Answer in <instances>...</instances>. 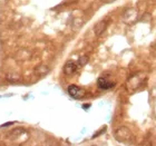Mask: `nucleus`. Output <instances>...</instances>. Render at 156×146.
<instances>
[{"instance_id":"f257e3e1","label":"nucleus","mask_w":156,"mask_h":146,"mask_svg":"<svg viewBox=\"0 0 156 146\" xmlns=\"http://www.w3.org/2000/svg\"><path fill=\"white\" fill-rule=\"evenodd\" d=\"M144 80V77L141 75V74H136V75L130 76L127 82H126V88L130 90V92H133V90L137 89L138 87L142 85V82Z\"/></svg>"},{"instance_id":"f03ea898","label":"nucleus","mask_w":156,"mask_h":146,"mask_svg":"<svg viewBox=\"0 0 156 146\" xmlns=\"http://www.w3.org/2000/svg\"><path fill=\"white\" fill-rule=\"evenodd\" d=\"M114 136L118 142H126L132 138V132L130 131V128L122 126L114 132Z\"/></svg>"},{"instance_id":"7ed1b4c3","label":"nucleus","mask_w":156,"mask_h":146,"mask_svg":"<svg viewBox=\"0 0 156 146\" xmlns=\"http://www.w3.org/2000/svg\"><path fill=\"white\" fill-rule=\"evenodd\" d=\"M27 132L26 129L23 128H17V129H14V131L10 133L9 135V138L11 141H16V142L19 143V141H27Z\"/></svg>"},{"instance_id":"20e7f679","label":"nucleus","mask_w":156,"mask_h":146,"mask_svg":"<svg viewBox=\"0 0 156 146\" xmlns=\"http://www.w3.org/2000/svg\"><path fill=\"white\" fill-rule=\"evenodd\" d=\"M68 94L72 96V98H76V99H78V98H81L83 96H84L85 94V90L81 89L80 87L76 86V85H69L68 86Z\"/></svg>"},{"instance_id":"39448f33","label":"nucleus","mask_w":156,"mask_h":146,"mask_svg":"<svg viewBox=\"0 0 156 146\" xmlns=\"http://www.w3.org/2000/svg\"><path fill=\"white\" fill-rule=\"evenodd\" d=\"M97 86L100 88V89H109V88H113L115 86L114 82H109L108 79H106L105 77H99L97 79Z\"/></svg>"},{"instance_id":"423d86ee","label":"nucleus","mask_w":156,"mask_h":146,"mask_svg":"<svg viewBox=\"0 0 156 146\" xmlns=\"http://www.w3.org/2000/svg\"><path fill=\"white\" fill-rule=\"evenodd\" d=\"M137 17V11L136 9H134V8H132V9H128L127 11L124 14V17H123V19H124V21H126V23H133L134 20L136 19Z\"/></svg>"},{"instance_id":"0eeeda50","label":"nucleus","mask_w":156,"mask_h":146,"mask_svg":"<svg viewBox=\"0 0 156 146\" xmlns=\"http://www.w3.org/2000/svg\"><path fill=\"white\" fill-rule=\"evenodd\" d=\"M77 67H78V66H77L76 63H74V61H68V63L64 66V73H65L67 76H70L76 73Z\"/></svg>"},{"instance_id":"6e6552de","label":"nucleus","mask_w":156,"mask_h":146,"mask_svg":"<svg viewBox=\"0 0 156 146\" xmlns=\"http://www.w3.org/2000/svg\"><path fill=\"white\" fill-rule=\"evenodd\" d=\"M107 28V20H102V21H99L95 25L94 27V33H95L96 36H99V35H102L106 30Z\"/></svg>"},{"instance_id":"1a4fd4ad","label":"nucleus","mask_w":156,"mask_h":146,"mask_svg":"<svg viewBox=\"0 0 156 146\" xmlns=\"http://www.w3.org/2000/svg\"><path fill=\"white\" fill-rule=\"evenodd\" d=\"M48 70H49V69L46 67V66H39V67H37L35 69V71H36L38 75H45V74L48 73Z\"/></svg>"},{"instance_id":"9d476101","label":"nucleus","mask_w":156,"mask_h":146,"mask_svg":"<svg viewBox=\"0 0 156 146\" xmlns=\"http://www.w3.org/2000/svg\"><path fill=\"white\" fill-rule=\"evenodd\" d=\"M7 79L9 80V82H19L20 80V76L17 75V74H8Z\"/></svg>"},{"instance_id":"9b49d317","label":"nucleus","mask_w":156,"mask_h":146,"mask_svg":"<svg viewBox=\"0 0 156 146\" xmlns=\"http://www.w3.org/2000/svg\"><path fill=\"white\" fill-rule=\"evenodd\" d=\"M88 61L87 57L84 56V57H80L79 60H78V64H79V66H84V65H86V63Z\"/></svg>"}]
</instances>
